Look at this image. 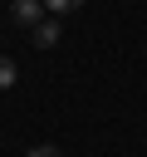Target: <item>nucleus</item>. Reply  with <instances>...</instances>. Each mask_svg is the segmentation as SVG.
Returning a JSON list of instances; mask_svg holds the SVG:
<instances>
[{
	"label": "nucleus",
	"instance_id": "5",
	"mask_svg": "<svg viewBox=\"0 0 147 157\" xmlns=\"http://www.w3.org/2000/svg\"><path fill=\"white\" fill-rule=\"evenodd\" d=\"M24 157H59V147H29Z\"/></svg>",
	"mask_w": 147,
	"mask_h": 157
},
{
	"label": "nucleus",
	"instance_id": "3",
	"mask_svg": "<svg viewBox=\"0 0 147 157\" xmlns=\"http://www.w3.org/2000/svg\"><path fill=\"white\" fill-rule=\"evenodd\" d=\"M39 5H44V15H74L83 0H39Z\"/></svg>",
	"mask_w": 147,
	"mask_h": 157
},
{
	"label": "nucleus",
	"instance_id": "4",
	"mask_svg": "<svg viewBox=\"0 0 147 157\" xmlns=\"http://www.w3.org/2000/svg\"><path fill=\"white\" fill-rule=\"evenodd\" d=\"M15 78H20V69H15V59H5V54H0V88H10Z\"/></svg>",
	"mask_w": 147,
	"mask_h": 157
},
{
	"label": "nucleus",
	"instance_id": "1",
	"mask_svg": "<svg viewBox=\"0 0 147 157\" xmlns=\"http://www.w3.org/2000/svg\"><path fill=\"white\" fill-rule=\"evenodd\" d=\"M29 44H34V49H54V44H59V15H44V20L29 29Z\"/></svg>",
	"mask_w": 147,
	"mask_h": 157
},
{
	"label": "nucleus",
	"instance_id": "2",
	"mask_svg": "<svg viewBox=\"0 0 147 157\" xmlns=\"http://www.w3.org/2000/svg\"><path fill=\"white\" fill-rule=\"evenodd\" d=\"M10 20L24 25V29H34V25L44 20V5H39V0H15V5H10Z\"/></svg>",
	"mask_w": 147,
	"mask_h": 157
}]
</instances>
